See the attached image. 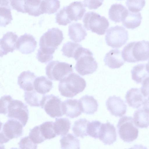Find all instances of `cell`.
I'll return each mask as SVG.
<instances>
[{"instance_id":"cell-20","label":"cell","mask_w":149,"mask_h":149,"mask_svg":"<svg viewBox=\"0 0 149 149\" xmlns=\"http://www.w3.org/2000/svg\"><path fill=\"white\" fill-rule=\"evenodd\" d=\"M62 107L64 114L73 118L80 116L82 113L79 100L68 99L63 102Z\"/></svg>"},{"instance_id":"cell-24","label":"cell","mask_w":149,"mask_h":149,"mask_svg":"<svg viewBox=\"0 0 149 149\" xmlns=\"http://www.w3.org/2000/svg\"><path fill=\"white\" fill-rule=\"evenodd\" d=\"M128 12L126 7L122 4L115 3L111 5L109 10V18L115 23L120 22L125 17Z\"/></svg>"},{"instance_id":"cell-16","label":"cell","mask_w":149,"mask_h":149,"mask_svg":"<svg viewBox=\"0 0 149 149\" xmlns=\"http://www.w3.org/2000/svg\"><path fill=\"white\" fill-rule=\"evenodd\" d=\"M65 8L67 16L71 22L81 20L86 11L84 5L81 1L72 2Z\"/></svg>"},{"instance_id":"cell-32","label":"cell","mask_w":149,"mask_h":149,"mask_svg":"<svg viewBox=\"0 0 149 149\" xmlns=\"http://www.w3.org/2000/svg\"><path fill=\"white\" fill-rule=\"evenodd\" d=\"M44 95L38 93L34 89L26 91L24 93V100L26 103L31 106L40 107Z\"/></svg>"},{"instance_id":"cell-1","label":"cell","mask_w":149,"mask_h":149,"mask_svg":"<svg viewBox=\"0 0 149 149\" xmlns=\"http://www.w3.org/2000/svg\"><path fill=\"white\" fill-rule=\"evenodd\" d=\"M64 38L62 31L58 28L49 29L40 38V48L36 54L44 58L53 59L55 50Z\"/></svg>"},{"instance_id":"cell-46","label":"cell","mask_w":149,"mask_h":149,"mask_svg":"<svg viewBox=\"0 0 149 149\" xmlns=\"http://www.w3.org/2000/svg\"><path fill=\"white\" fill-rule=\"evenodd\" d=\"M9 141L4 136L1 130L0 131V144H3L8 142Z\"/></svg>"},{"instance_id":"cell-9","label":"cell","mask_w":149,"mask_h":149,"mask_svg":"<svg viewBox=\"0 0 149 149\" xmlns=\"http://www.w3.org/2000/svg\"><path fill=\"white\" fill-rule=\"evenodd\" d=\"M63 102L58 96L53 94L44 95L40 107L52 118L61 117L64 115L63 109Z\"/></svg>"},{"instance_id":"cell-3","label":"cell","mask_w":149,"mask_h":149,"mask_svg":"<svg viewBox=\"0 0 149 149\" xmlns=\"http://www.w3.org/2000/svg\"><path fill=\"white\" fill-rule=\"evenodd\" d=\"M86 85L83 78L77 73H72L60 81L58 89L62 96L72 98L82 92Z\"/></svg>"},{"instance_id":"cell-27","label":"cell","mask_w":149,"mask_h":149,"mask_svg":"<svg viewBox=\"0 0 149 149\" xmlns=\"http://www.w3.org/2000/svg\"><path fill=\"white\" fill-rule=\"evenodd\" d=\"M24 9L25 13L34 17L44 14L42 0H26Z\"/></svg>"},{"instance_id":"cell-15","label":"cell","mask_w":149,"mask_h":149,"mask_svg":"<svg viewBox=\"0 0 149 149\" xmlns=\"http://www.w3.org/2000/svg\"><path fill=\"white\" fill-rule=\"evenodd\" d=\"M105 145H110L117 139V134L114 125L107 121L102 124L99 138Z\"/></svg>"},{"instance_id":"cell-44","label":"cell","mask_w":149,"mask_h":149,"mask_svg":"<svg viewBox=\"0 0 149 149\" xmlns=\"http://www.w3.org/2000/svg\"><path fill=\"white\" fill-rule=\"evenodd\" d=\"M104 0H84V6L90 10L96 9L102 4Z\"/></svg>"},{"instance_id":"cell-22","label":"cell","mask_w":149,"mask_h":149,"mask_svg":"<svg viewBox=\"0 0 149 149\" xmlns=\"http://www.w3.org/2000/svg\"><path fill=\"white\" fill-rule=\"evenodd\" d=\"M36 77L34 73L30 71H24L18 77L17 84L25 91H32L34 89L33 82Z\"/></svg>"},{"instance_id":"cell-18","label":"cell","mask_w":149,"mask_h":149,"mask_svg":"<svg viewBox=\"0 0 149 149\" xmlns=\"http://www.w3.org/2000/svg\"><path fill=\"white\" fill-rule=\"evenodd\" d=\"M18 38V36L11 31L6 32L0 39L1 47L4 51L5 55L9 52H13L16 49V44Z\"/></svg>"},{"instance_id":"cell-48","label":"cell","mask_w":149,"mask_h":149,"mask_svg":"<svg viewBox=\"0 0 149 149\" xmlns=\"http://www.w3.org/2000/svg\"><path fill=\"white\" fill-rule=\"evenodd\" d=\"M2 123L0 121V131L1 130L2 127Z\"/></svg>"},{"instance_id":"cell-25","label":"cell","mask_w":149,"mask_h":149,"mask_svg":"<svg viewBox=\"0 0 149 149\" xmlns=\"http://www.w3.org/2000/svg\"><path fill=\"white\" fill-rule=\"evenodd\" d=\"M149 108L148 107L139 109L133 114V121L135 125L140 128H147L149 123Z\"/></svg>"},{"instance_id":"cell-17","label":"cell","mask_w":149,"mask_h":149,"mask_svg":"<svg viewBox=\"0 0 149 149\" xmlns=\"http://www.w3.org/2000/svg\"><path fill=\"white\" fill-rule=\"evenodd\" d=\"M105 65L111 69L118 68L124 64L120 51L112 49L107 53L104 59Z\"/></svg>"},{"instance_id":"cell-13","label":"cell","mask_w":149,"mask_h":149,"mask_svg":"<svg viewBox=\"0 0 149 149\" xmlns=\"http://www.w3.org/2000/svg\"><path fill=\"white\" fill-rule=\"evenodd\" d=\"M106 105L112 115L121 117L126 113L127 106L119 97L115 95L109 97L106 102Z\"/></svg>"},{"instance_id":"cell-4","label":"cell","mask_w":149,"mask_h":149,"mask_svg":"<svg viewBox=\"0 0 149 149\" xmlns=\"http://www.w3.org/2000/svg\"><path fill=\"white\" fill-rule=\"evenodd\" d=\"M93 56L88 49L81 46L79 47L74 58L77 61L74 68L79 74L82 76L88 75L97 70V63Z\"/></svg>"},{"instance_id":"cell-47","label":"cell","mask_w":149,"mask_h":149,"mask_svg":"<svg viewBox=\"0 0 149 149\" xmlns=\"http://www.w3.org/2000/svg\"><path fill=\"white\" fill-rule=\"evenodd\" d=\"M4 55H5L4 52L2 49L0 44V57H2Z\"/></svg>"},{"instance_id":"cell-37","label":"cell","mask_w":149,"mask_h":149,"mask_svg":"<svg viewBox=\"0 0 149 149\" xmlns=\"http://www.w3.org/2000/svg\"><path fill=\"white\" fill-rule=\"evenodd\" d=\"M102 123L99 121L93 120L89 122L87 126L88 135L95 139L99 138Z\"/></svg>"},{"instance_id":"cell-34","label":"cell","mask_w":149,"mask_h":149,"mask_svg":"<svg viewBox=\"0 0 149 149\" xmlns=\"http://www.w3.org/2000/svg\"><path fill=\"white\" fill-rule=\"evenodd\" d=\"M44 13L51 14L56 13L60 6L59 0H42Z\"/></svg>"},{"instance_id":"cell-30","label":"cell","mask_w":149,"mask_h":149,"mask_svg":"<svg viewBox=\"0 0 149 149\" xmlns=\"http://www.w3.org/2000/svg\"><path fill=\"white\" fill-rule=\"evenodd\" d=\"M62 149H80L79 140L72 134L64 135L60 140Z\"/></svg>"},{"instance_id":"cell-6","label":"cell","mask_w":149,"mask_h":149,"mask_svg":"<svg viewBox=\"0 0 149 149\" xmlns=\"http://www.w3.org/2000/svg\"><path fill=\"white\" fill-rule=\"evenodd\" d=\"M117 128L120 139L125 142H132L138 136V129L131 116H124L120 118L117 125Z\"/></svg>"},{"instance_id":"cell-11","label":"cell","mask_w":149,"mask_h":149,"mask_svg":"<svg viewBox=\"0 0 149 149\" xmlns=\"http://www.w3.org/2000/svg\"><path fill=\"white\" fill-rule=\"evenodd\" d=\"M125 98L129 106L134 108L148 107V97L143 95L140 88H131L127 92Z\"/></svg>"},{"instance_id":"cell-21","label":"cell","mask_w":149,"mask_h":149,"mask_svg":"<svg viewBox=\"0 0 149 149\" xmlns=\"http://www.w3.org/2000/svg\"><path fill=\"white\" fill-rule=\"evenodd\" d=\"M82 112L87 114H93L97 110L98 104L92 96L86 95L79 100Z\"/></svg>"},{"instance_id":"cell-2","label":"cell","mask_w":149,"mask_h":149,"mask_svg":"<svg viewBox=\"0 0 149 149\" xmlns=\"http://www.w3.org/2000/svg\"><path fill=\"white\" fill-rule=\"evenodd\" d=\"M124 61L134 63L149 59V42L143 40L132 42L123 48L121 52Z\"/></svg>"},{"instance_id":"cell-12","label":"cell","mask_w":149,"mask_h":149,"mask_svg":"<svg viewBox=\"0 0 149 149\" xmlns=\"http://www.w3.org/2000/svg\"><path fill=\"white\" fill-rule=\"evenodd\" d=\"M23 125L18 120L12 119H9L2 125L1 130L5 137L8 140L18 138L23 133Z\"/></svg>"},{"instance_id":"cell-31","label":"cell","mask_w":149,"mask_h":149,"mask_svg":"<svg viewBox=\"0 0 149 149\" xmlns=\"http://www.w3.org/2000/svg\"><path fill=\"white\" fill-rule=\"evenodd\" d=\"M89 122L85 118L80 119L75 121L72 129L74 135L82 138L87 136V126Z\"/></svg>"},{"instance_id":"cell-45","label":"cell","mask_w":149,"mask_h":149,"mask_svg":"<svg viewBox=\"0 0 149 149\" xmlns=\"http://www.w3.org/2000/svg\"><path fill=\"white\" fill-rule=\"evenodd\" d=\"M10 0H0V7H6L11 8Z\"/></svg>"},{"instance_id":"cell-14","label":"cell","mask_w":149,"mask_h":149,"mask_svg":"<svg viewBox=\"0 0 149 149\" xmlns=\"http://www.w3.org/2000/svg\"><path fill=\"white\" fill-rule=\"evenodd\" d=\"M37 45V42L33 36L26 33L18 38L16 49L22 54H29L35 51Z\"/></svg>"},{"instance_id":"cell-8","label":"cell","mask_w":149,"mask_h":149,"mask_svg":"<svg viewBox=\"0 0 149 149\" xmlns=\"http://www.w3.org/2000/svg\"><path fill=\"white\" fill-rule=\"evenodd\" d=\"M127 31L118 25L110 27L106 31L105 40L107 44L114 48L122 47L128 39Z\"/></svg>"},{"instance_id":"cell-26","label":"cell","mask_w":149,"mask_h":149,"mask_svg":"<svg viewBox=\"0 0 149 149\" xmlns=\"http://www.w3.org/2000/svg\"><path fill=\"white\" fill-rule=\"evenodd\" d=\"M33 87L34 89L38 93L45 95L52 88L53 83L45 76H39L34 81Z\"/></svg>"},{"instance_id":"cell-41","label":"cell","mask_w":149,"mask_h":149,"mask_svg":"<svg viewBox=\"0 0 149 149\" xmlns=\"http://www.w3.org/2000/svg\"><path fill=\"white\" fill-rule=\"evenodd\" d=\"M13 99L10 95H5L0 98V113L5 115L8 112V106Z\"/></svg>"},{"instance_id":"cell-35","label":"cell","mask_w":149,"mask_h":149,"mask_svg":"<svg viewBox=\"0 0 149 149\" xmlns=\"http://www.w3.org/2000/svg\"><path fill=\"white\" fill-rule=\"evenodd\" d=\"M80 44L72 42H68L65 43L61 49L62 54L68 58H74V56Z\"/></svg>"},{"instance_id":"cell-7","label":"cell","mask_w":149,"mask_h":149,"mask_svg":"<svg viewBox=\"0 0 149 149\" xmlns=\"http://www.w3.org/2000/svg\"><path fill=\"white\" fill-rule=\"evenodd\" d=\"M46 74L51 80L60 81L73 71L72 65L65 62L53 61L46 68Z\"/></svg>"},{"instance_id":"cell-39","label":"cell","mask_w":149,"mask_h":149,"mask_svg":"<svg viewBox=\"0 0 149 149\" xmlns=\"http://www.w3.org/2000/svg\"><path fill=\"white\" fill-rule=\"evenodd\" d=\"M29 136L32 141L36 144L40 143L46 140L41 134L39 125L30 130Z\"/></svg>"},{"instance_id":"cell-28","label":"cell","mask_w":149,"mask_h":149,"mask_svg":"<svg viewBox=\"0 0 149 149\" xmlns=\"http://www.w3.org/2000/svg\"><path fill=\"white\" fill-rule=\"evenodd\" d=\"M142 17L140 12L128 13L122 21L123 25L128 29H133L141 24Z\"/></svg>"},{"instance_id":"cell-43","label":"cell","mask_w":149,"mask_h":149,"mask_svg":"<svg viewBox=\"0 0 149 149\" xmlns=\"http://www.w3.org/2000/svg\"><path fill=\"white\" fill-rule=\"evenodd\" d=\"M26 0H10V5L13 9L18 12L25 13L24 6Z\"/></svg>"},{"instance_id":"cell-33","label":"cell","mask_w":149,"mask_h":149,"mask_svg":"<svg viewBox=\"0 0 149 149\" xmlns=\"http://www.w3.org/2000/svg\"><path fill=\"white\" fill-rule=\"evenodd\" d=\"M39 126L41 134L45 140L50 139L57 136L54 130L53 122L46 121Z\"/></svg>"},{"instance_id":"cell-19","label":"cell","mask_w":149,"mask_h":149,"mask_svg":"<svg viewBox=\"0 0 149 149\" xmlns=\"http://www.w3.org/2000/svg\"><path fill=\"white\" fill-rule=\"evenodd\" d=\"M132 78L137 84H143L148 80V63L139 64L134 66L131 70Z\"/></svg>"},{"instance_id":"cell-49","label":"cell","mask_w":149,"mask_h":149,"mask_svg":"<svg viewBox=\"0 0 149 149\" xmlns=\"http://www.w3.org/2000/svg\"></svg>"},{"instance_id":"cell-42","label":"cell","mask_w":149,"mask_h":149,"mask_svg":"<svg viewBox=\"0 0 149 149\" xmlns=\"http://www.w3.org/2000/svg\"><path fill=\"white\" fill-rule=\"evenodd\" d=\"M18 144L21 149H36L37 147V144L33 143L29 136L22 138Z\"/></svg>"},{"instance_id":"cell-38","label":"cell","mask_w":149,"mask_h":149,"mask_svg":"<svg viewBox=\"0 0 149 149\" xmlns=\"http://www.w3.org/2000/svg\"><path fill=\"white\" fill-rule=\"evenodd\" d=\"M146 4L145 0H127L126 4L129 11L138 12L142 10Z\"/></svg>"},{"instance_id":"cell-29","label":"cell","mask_w":149,"mask_h":149,"mask_svg":"<svg viewBox=\"0 0 149 149\" xmlns=\"http://www.w3.org/2000/svg\"><path fill=\"white\" fill-rule=\"evenodd\" d=\"M71 123L67 118H56L54 122L55 132L57 136L66 135L70 128Z\"/></svg>"},{"instance_id":"cell-36","label":"cell","mask_w":149,"mask_h":149,"mask_svg":"<svg viewBox=\"0 0 149 149\" xmlns=\"http://www.w3.org/2000/svg\"><path fill=\"white\" fill-rule=\"evenodd\" d=\"M13 19L11 8L6 7H0V26L5 27Z\"/></svg>"},{"instance_id":"cell-40","label":"cell","mask_w":149,"mask_h":149,"mask_svg":"<svg viewBox=\"0 0 149 149\" xmlns=\"http://www.w3.org/2000/svg\"><path fill=\"white\" fill-rule=\"evenodd\" d=\"M56 22L59 25L66 26L71 22L67 16L65 7L56 14Z\"/></svg>"},{"instance_id":"cell-5","label":"cell","mask_w":149,"mask_h":149,"mask_svg":"<svg viewBox=\"0 0 149 149\" xmlns=\"http://www.w3.org/2000/svg\"><path fill=\"white\" fill-rule=\"evenodd\" d=\"M84 27L88 30L98 35L104 34L109 26L105 17L93 11L87 12L83 19Z\"/></svg>"},{"instance_id":"cell-23","label":"cell","mask_w":149,"mask_h":149,"mask_svg":"<svg viewBox=\"0 0 149 149\" xmlns=\"http://www.w3.org/2000/svg\"><path fill=\"white\" fill-rule=\"evenodd\" d=\"M68 35L73 41L80 42L85 39L87 33L82 24L73 23L69 26Z\"/></svg>"},{"instance_id":"cell-10","label":"cell","mask_w":149,"mask_h":149,"mask_svg":"<svg viewBox=\"0 0 149 149\" xmlns=\"http://www.w3.org/2000/svg\"><path fill=\"white\" fill-rule=\"evenodd\" d=\"M7 116L9 119L19 121L23 127L26 125L29 118L27 106L21 101L13 99L8 108Z\"/></svg>"}]
</instances>
